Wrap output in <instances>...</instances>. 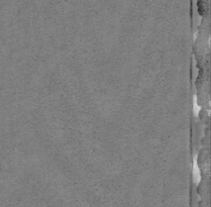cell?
Wrapping results in <instances>:
<instances>
[{
	"instance_id": "cell-2",
	"label": "cell",
	"mask_w": 211,
	"mask_h": 207,
	"mask_svg": "<svg viewBox=\"0 0 211 207\" xmlns=\"http://www.w3.org/2000/svg\"><path fill=\"white\" fill-rule=\"evenodd\" d=\"M200 110H201V106L198 103V97H197L196 94H194L193 95V112L195 115H198Z\"/></svg>"
},
{
	"instance_id": "cell-1",
	"label": "cell",
	"mask_w": 211,
	"mask_h": 207,
	"mask_svg": "<svg viewBox=\"0 0 211 207\" xmlns=\"http://www.w3.org/2000/svg\"><path fill=\"white\" fill-rule=\"evenodd\" d=\"M192 175L193 180L195 183H199L201 181V170L198 165V161H197V155L193 159V165H192Z\"/></svg>"
}]
</instances>
